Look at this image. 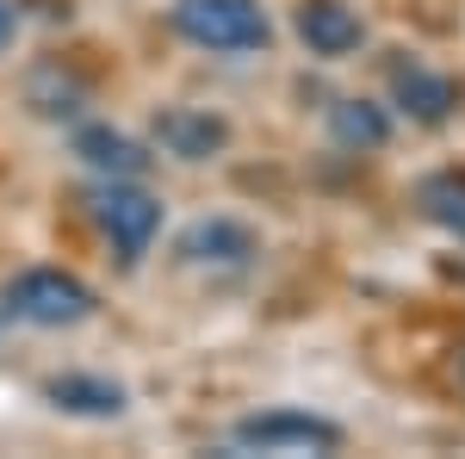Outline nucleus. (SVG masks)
I'll return each instance as SVG.
<instances>
[{
    "mask_svg": "<svg viewBox=\"0 0 465 459\" xmlns=\"http://www.w3.org/2000/svg\"><path fill=\"white\" fill-rule=\"evenodd\" d=\"M13 25H19V19H13V6H6V0H0V50H6V44H13Z\"/></svg>",
    "mask_w": 465,
    "mask_h": 459,
    "instance_id": "nucleus-14",
    "label": "nucleus"
},
{
    "mask_svg": "<svg viewBox=\"0 0 465 459\" xmlns=\"http://www.w3.org/2000/svg\"><path fill=\"white\" fill-rule=\"evenodd\" d=\"M25 106H32L37 118H74V112L87 106V87H81L63 63H44V69H32V81H25Z\"/></svg>",
    "mask_w": 465,
    "mask_h": 459,
    "instance_id": "nucleus-12",
    "label": "nucleus"
},
{
    "mask_svg": "<svg viewBox=\"0 0 465 459\" xmlns=\"http://www.w3.org/2000/svg\"><path fill=\"white\" fill-rule=\"evenodd\" d=\"M87 212L100 224V236L112 243L118 267H137L149 254V243H155V230H162V199L143 193L137 180H100L87 193Z\"/></svg>",
    "mask_w": 465,
    "mask_h": 459,
    "instance_id": "nucleus-2",
    "label": "nucleus"
},
{
    "mask_svg": "<svg viewBox=\"0 0 465 459\" xmlns=\"http://www.w3.org/2000/svg\"><path fill=\"white\" fill-rule=\"evenodd\" d=\"M298 37H304L311 56L341 63V56H354L360 44H366V25H360V13L348 0H304L298 6Z\"/></svg>",
    "mask_w": 465,
    "mask_h": 459,
    "instance_id": "nucleus-7",
    "label": "nucleus"
},
{
    "mask_svg": "<svg viewBox=\"0 0 465 459\" xmlns=\"http://www.w3.org/2000/svg\"><path fill=\"white\" fill-rule=\"evenodd\" d=\"M174 254L186 267H212V274H242L254 254H261V236H254L249 224H236V217H199V224H186L180 230Z\"/></svg>",
    "mask_w": 465,
    "mask_h": 459,
    "instance_id": "nucleus-5",
    "label": "nucleus"
},
{
    "mask_svg": "<svg viewBox=\"0 0 465 459\" xmlns=\"http://www.w3.org/2000/svg\"><path fill=\"white\" fill-rule=\"evenodd\" d=\"M0 311L32 323V329H74V323L94 317V292L74 274H63V267H25V274L6 280Z\"/></svg>",
    "mask_w": 465,
    "mask_h": 459,
    "instance_id": "nucleus-1",
    "label": "nucleus"
},
{
    "mask_svg": "<svg viewBox=\"0 0 465 459\" xmlns=\"http://www.w3.org/2000/svg\"><path fill=\"white\" fill-rule=\"evenodd\" d=\"M155 143L168 155H180V162H212L217 149L230 143V125L199 106H168V112H155Z\"/></svg>",
    "mask_w": 465,
    "mask_h": 459,
    "instance_id": "nucleus-8",
    "label": "nucleus"
},
{
    "mask_svg": "<svg viewBox=\"0 0 465 459\" xmlns=\"http://www.w3.org/2000/svg\"><path fill=\"white\" fill-rule=\"evenodd\" d=\"M341 441H348L341 423L311 416V410H261L230 428V447L242 454H335Z\"/></svg>",
    "mask_w": 465,
    "mask_h": 459,
    "instance_id": "nucleus-4",
    "label": "nucleus"
},
{
    "mask_svg": "<svg viewBox=\"0 0 465 459\" xmlns=\"http://www.w3.org/2000/svg\"><path fill=\"white\" fill-rule=\"evenodd\" d=\"M174 32L186 37V44H199V50L236 56V50H267L273 25H267L261 0H180Z\"/></svg>",
    "mask_w": 465,
    "mask_h": 459,
    "instance_id": "nucleus-3",
    "label": "nucleus"
},
{
    "mask_svg": "<svg viewBox=\"0 0 465 459\" xmlns=\"http://www.w3.org/2000/svg\"><path fill=\"white\" fill-rule=\"evenodd\" d=\"M44 397L63 410V416H87V423H112L124 416V385L118 379H100V373H56Z\"/></svg>",
    "mask_w": 465,
    "mask_h": 459,
    "instance_id": "nucleus-10",
    "label": "nucleus"
},
{
    "mask_svg": "<svg viewBox=\"0 0 465 459\" xmlns=\"http://www.w3.org/2000/svg\"><path fill=\"white\" fill-rule=\"evenodd\" d=\"M74 155H81L100 180H143L149 175V149L137 137H124V131H112V125L74 131Z\"/></svg>",
    "mask_w": 465,
    "mask_h": 459,
    "instance_id": "nucleus-9",
    "label": "nucleus"
},
{
    "mask_svg": "<svg viewBox=\"0 0 465 459\" xmlns=\"http://www.w3.org/2000/svg\"><path fill=\"white\" fill-rule=\"evenodd\" d=\"M416 205L429 224H440L447 236L465 243V168H434V175L416 180Z\"/></svg>",
    "mask_w": 465,
    "mask_h": 459,
    "instance_id": "nucleus-11",
    "label": "nucleus"
},
{
    "mask_svg": "<svg viewBox=\"0 0 465 459\" xmlns=\"http://www.w3.org/2000/svg\"><path fill=\"white\" fill-rule=\"evenodd\" d=\"M391 100H397V112H410L416 125H447L453 106H460V87L440 69L416 63V56H397L391 63Z\"/></svg>",
    "mask_w": 465,
    "mask_h": 459,
    "instance_id": "nucleus-6",
    "label": "nucleus"
},
{
    "mask_svg": "<svg viewBox=\"0 0 465 459\" xmlns=\"http://www.w3.org/2000/svg\"><path fill=\"white\" fill-rule=\"evenodd\" d=\"M329 131H335L341 149H385L391 143V118L372 100H335L329 106Z\"/></svg>",
    "mask_w": 465,
    "mask_h": 459,
    "instance_id": "nucleus-13",
    "label": "nucleus"
}]
</instances>
